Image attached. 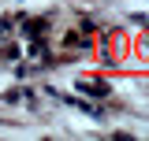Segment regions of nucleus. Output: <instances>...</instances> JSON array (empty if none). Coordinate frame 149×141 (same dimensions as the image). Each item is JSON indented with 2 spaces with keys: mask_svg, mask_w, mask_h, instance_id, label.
Listing matches in <instances>:
<instances>
[{
  "mask_svg": "<svg viewBox=\"0 0 149 141\" xmlns=\"http://www.w3.org/2000/svg\"><path fill=\"white\" fill-rule=\"evenodd\" d=\"M146 11H149V0H146Z\"/></svg>",
  "mask_w": 149,
  "mask_h": 141,
  "instance_id": "1",
  "label": "nucleus"
}]
</instances>
